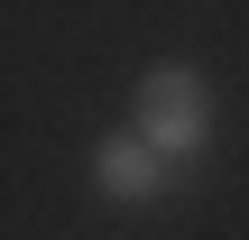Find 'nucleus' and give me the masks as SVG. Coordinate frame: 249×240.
<instances>
[{"label": "nucleus", "instance_id": "nucleus-1", "mask_svg": "<svg viewBox=\"0 0 249 240\" xmlns=\"http://www.w3.org/2000/svg\"><path fill=\"white\" fill-rule=\"evenodd\" d=\"M139 139L157 157H194L213 139V83L194 65H148V83H139Z\"/></svg>", "mask_w": 249, "mask_h": 240}, {"label": "nucleus", "instance_id": "nucleus-2", "mask_svg": "<svg viewBox=\"0 0 249 240\" xmlns=\"http://www.w3.org/2000/svg\"><path fill=\"white\" fill-rule=\"evenodd\" d=\"M92 176H102V194H120V203H148V194L166 185V157H157L148 139H129V129H111V139L92 148Z\"/></svg>", "mask_w": 249, "mask_h": 240}]
</instances>
